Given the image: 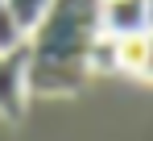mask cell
Segmentation results:
<instances>
[{
  "mask_svg": "<svg viewBox=\"0 0 153 141\" xmlns=\"http://www.w3.org/2000/svg\"><path fill=\"white\" fill-rule=\"evenodd\" d=\"M25 38H21V29L13 25V17H8V4L0 0V50H13V46H21Z\"/></svg>",
  "mask_w": 153,
  "mask_h": 141,
  "instance_id": "cell-6",
  "label": "cell"
},
{
  "mask_svg": "<svg viewBox=\"0 0 153 141\" xmlns=\"http://www.w3.org/2000/svg\"><path fill=\"white\" fill-rule=\"evenodd\" d=\"M145 54H149V33H137V38H116V70L141 75V70H145Z\"/></svg>",
  "mask_w": 153,
  "mask_h": 141,
  "instance_id": "cell-4",
  "label": "cell"
},
{
  "mask_svg": "<svg viewBox=\"0 0 153 141\" xmlns=\"http://www.w3.org/2000/svg\"><path fill=\"white\" fill-rule=\"evenodd\" d=\"M100 29L108 38H137L149 33L145 0H100Z\"/></svg>",
  "mask_w": 153,
  "mask_h": 141,
  "instance_id": "cell-3",
  "label": "cell"
},
{
  "mask_svg": "<svg viewBox=\"0 0 153 141\" xmlns=\"http://www.w3.org/2000/svg\"><path fill=\"white\" fill-rule=\"evenodd\" d=\"M8 4V17H13V25L21 29V38H25L33 25L42 21V13L50 8V0H4Z\"/></svg>",
  "mask_w": 153,
  "mask_h": 141,
  "instance_id": "cell-5",
  "label": "cell"
},
{
  "mask_svg": "<svg viewBox=\"0 0 153 141\" xmlns=\"http://www.w3.org/2000/svg\"><path fill=\"white\" fill-rule=\"evenodd\" d=\"M100 33V0H50L42 21L25 33V46L33 62L87 70V54Z\"/></svg>",
  "mask_w": 153,
  "mask_h": 141,
  "instance_id": "cell-1",
  "label": "cell"
},
{
  "mask_svg": "<svg viewBox=\"0 0 153 141\" xmlns=\"http://www.w3.org/2000/svg\"><path fill=\"white\" fill-rule=\"evenodd\" d=\"M141 75H149V79H153V33H149V54H145V70H141Z\"/></svg>",
  "mask_w": 153,
  "mask_h": 141,
  "instance_id": "cell-7",
  "label": "cell"
},
{
  "mask_svg": "<svg viewBox=\"0 0 153 141\" xmlns=\"http://www.w3.org/2000/svg\"><path fill=\"white\" fill-rule=\"evenodd\" d=\"M145 13H149V33H153V0H145Z\"/></svg>",
  "mask_w": 153,
  "mask_h": 141,
  "instance_id": "cell-8",
  "label": "cell"
},
{
  "mask_svg": "<svg viewBox=\"0 0 153 141\" xmlns=\"http://www.w3.org/2000/svg\"><path fill=\"white\" fill-rule=\"evenodd\" d=\"M25 70H29L25 42L13 50H0V116L4 120H21V112H25V100H29Z\"/></svg>",
  "mask_w": 153,
  "mask_h": 141,
  "instance_id": "cell-2",
  "label": "cell"
}]
</instances>
